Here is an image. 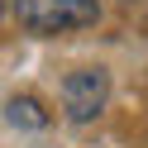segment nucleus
Instances as JSON below:
<instances>
[{
	"label": "nucleus",
	"instance_id": "1",
	"mask_svg": "<svg viewBox=\"0 0 148 148\" xmlns=\"http://www.w3.org/2000/svg\"><path fill=\"white\" fill-rule=\"evenodd\" d=\"M10 10L29 34H72L100 19L96 0H10Z\"/></svg>",
	"mask_w": 148,
	"mask_h": 148
},
{
	"label": "nucleus",
	"instance_id": "3",
	"mask_svg": "<svg viewBox=\"0 0 148 148\" xmlns=\"http://www.w3.org/2000/svg\"><path fill=\"white\" fill-rule=\"evenodd\" d=\"M5 119L19 124V129H43V124H48V115H43V105L34 96H14L10 105H5Z\"/></svg>",
	"mask_w": 148,
	"mask_h": 148
},
{
	"label": "nucleus",
	"instance_id": "2",
	"mask_svg": "<svg viewBox=\"0 0 148 148\" xmlns=\"http://www.w3.org/2000/svg\"><path fill=\"white\" fill-rule=\"evenodd\" d=\"M105 100H110V72H100V67H81L62 81V105H67V115L77 124L96 119L105 110Z\"/></svg>",
	"mask_w": 148,
	"mask_h": 148
}]
</instances>
